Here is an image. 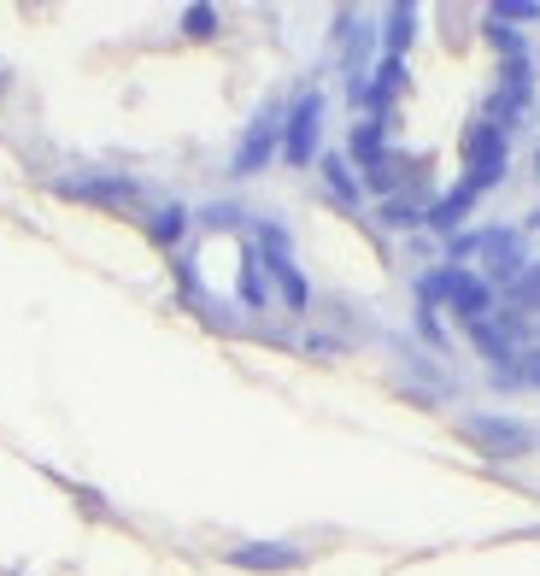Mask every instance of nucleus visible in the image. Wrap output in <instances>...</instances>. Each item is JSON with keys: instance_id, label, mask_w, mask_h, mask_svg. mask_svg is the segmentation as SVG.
Masks as SVG:
<instances>
[{"instance_id": "5", "label": "nucleus", "mask_w": 540, "mask_h": 576, "mask_svg": "<svg viewBox=\"0 0 540 576\" xmlns=\"http://www.w3.org/2000/svg\"><path fill=\"white\" fill-rule=\"evenodd\" d=\"M500 177H506V136L493 130L488 118H476L464 130V177L459 182H470L476 195H488Z\"/></svg>"}, {"instance_id": "16", "label": "nucleus", "mask_w": 540, "mask_h": 576, "mask_svg": "<svg viewBox=\"0 0 540 576\" xmlns=\"http://www.w3.org/2000/svg\"><path fill=\"white\" fill-rule=\"evenodd\" d=\"M377 218H382V224H393V230H406V224H423V218H429V206H423L418 195H388Z\"/></svg>"}, {"instance_id": "1", "label": "nucleus", "mask_w": 540, "mask_h": 576, "mask_svg": "<svg viewBox=\"0 0 540 576\" xmlns=\"http://www.w3.org/2000/svg\"><path fill=\"white\" fill-rule=\"evenodd\" d=\"M418 300H423V312H429L434 300H447L464 324H482V318L500 312V306H493V282L476 277V271H464V265H441V271H429L418 282Z\"/></svg>"}, {"instance_id": "11", "label": "nucleus", "mask_w": 540, "mask_h": 576, "mask_svg": "<svg viewBox=\"0 0 540 576\" xmlns=\"http://www.w3.org/2000/svg\"><path fill=\"white\" fill-rule=\"evenodd\" d=\"M500 312H506L517 329H523V324L540 312V259H529V265H523V277L511 282V306H500Z\"/></svg>"}, {"instance_id": "7", "label": "nucleus", "mask_w": 540, "mask_h": 576, "mask_svg": "<svg viewBox=\"0 0 540 576\" xmlns=\"http://www.w3.org/2000/svg\"><path fill=\"white\" fill-rule=\"evenodd\" d=\"M318 130H323V100L300 95L294 112L282 118V159L288 165H311V159H318Z\"/></svg>"}, {"instance_id": "10", "label": "nucleus", "mask_w": 540, "mask_h": 576, "mask_svg": "<svg viewBox=\"0 0 540 576\" xmlns=\"http://www.w3.org/2000/svg\"><path fill=\"white\" fill-rule=\"evenodd\" d=\"M236 570H294L300 565V547H282V542H253V547H236L230 553Z\"/></svg>"}, {"instance_id": "6", "label": "nucleus", "mask_w": 540, "mask_h": 576, "mask_svg": "<svg viewBox=\"0 0 540 576\" xmlns=\"http://www.w3.org/2000/svg\"><path fill=\"white\" fill-rule=\"evenodd\" d=\"M253 230H259V241H264V254H259L264 277L282 288L288 312H306V306H311V288H306V277H300V265L288 259V236H282V224H253Z\"/></svg>"}, {"instance_id": "19", "label": "nucleus", "mask_w": 540, "mask_h": 576, "mask_svg": "<svg viewBox=\"0 0 540 576\" xmlns=\"http://www.w3.org/2000/svg\"><path fill=\"white\" fill-rule=\"evenodd\" d=\"M534 177H540V153H534Z\"/></svg>"}, {"instance_id": "15", "label": "nucleus", "mask_w": 540, "mask_h": 576, "mask_svg": "<svg viewBox=\"0 0 540 576\" xmlns=\"http://www.w3.org/2000/svg\"><path fill=\"white\" fill-rule=\"evenodd\" d=\"M182 230H189V212H182V206H153V218H148V236H153L159 247L182 241Z\"/></svg>"}, {"instance_id": "13", "label": "nucleus", "mask_w": 540, "mask_h": 576, "mask_svg": "<svg viewBox=\"0 0 540 576\" xmlns=\"http://www.w3.org/2000/svg\"><path fill=\"white\" fill-rule=\"evenodd\" d=\"M323 182H329V195H336L341 206H359L364 200V182L352 177V159L347 153H329L323 159Z\"/></svg>"}, {"instance_id": "18", "label": "nucleus", "mask_w": 540, "mask_h": 576, "mask_svg": "<svg viewBox=\"0 0 540 576\" xmlns=\"http://www.w3.org/2000/svg\"><path fill=\"white\" fill-rule=\"evenodd\" d=\"M206 224H212V230H230V224H241V206H206Z\"/></svg>"}, {"instance_id": "4", "label": "nucleus", "mask_w": 540, "mask_h": 576, "mask_svg": "<svg viewBox=\"0 0 540 576\" xmlns=\"http://www.w3.org/2000/svg\"><path fill=\"white\" fill-rule=\"evenodd\" d=\"M464 441L482 453V459H523L534 447V429L517 424V418H500V411H476V418H464Z\"/></svg>"}, {"instance_id": "9", "label": "nucleus", "mask_w": 540, "mask_h": 576, "mask_svg": "<svg viewBox=\"0 0 540 576\" xmlns=\"http://www.w3.org/2000/svg\"><path fill=\"white\" fill-rule=\"evenodd\" d=\"M59 195H71V200H94V206H130L136 189L123 177H66L59 182Z\"/></svg>"}, {"instance_id": "8", "label": "nucleus", "mask_w": 540, "mask_h": 576, "mask_svg": "<svg viewBox=\"0 0 540 576\" xmlns=\"http://www.w3.org/2000/svg\"><path fill=\"white\" fill-rule=\"evenodd\" d=\"M277 141H282V118H277V112H259V118H253V130L241 136V148H236V165H230V171H236V177L264 171V159L277 153Z\"/></svg>"}, {"instance_id": "12", "label": "nucleus", "mask_w": 540, "mask_h": 576, "mask_svg": "<svg viewBox=\"0 0 540 576\" xmlns=\"http://www.w3.org/2000/svg\"><path fill=\"white\" fill-rule=\"evenodd\" d=\"M406 89V59H382L377 66V82H364V100L359 107H370V118H382L388 112V100Z\"/></svg>"}, {"instance_id": "3", "label": "nucleus", "mask_w": 540, "mask_h": 576, "mask_svg": "<svg viewBox=\"0 0 540 576\" xmlns=\"http://www.w3.org/2000/svg\"><path fill=\"white\" fill-rule=\"evenodd\" d=\"M534 112V66H529V53L523 59H506V71H500V89L488 95V107L482 118L493 123V130H511V123H523Z\"/></svg>"}, {"instance_id": "2", "label": "nucleus", "mask_w": 540, "mask_h": 576, "mask_svg": "<svg viewBox=\"0 0 540 576\" xmlns=\"http://www.w3.org/2000/svg\"><path fill=\"white\" fill-rule=\"evenodd\" d=\"M452 259H482L488 265V277H500V282H517L523 277V236L517 230H476V236H459L452 241Z\"/></svg>"}, {"instance_id": "17", "label": "nucleus", "mask_w": 540, "mask_h": 576, "mask_svg": "<svg viewBox=\"0 0 540 576\" xmlns=\"http://www.w3.org/2000/svg\"><path fill=\"white\" fill-rule=\"evenodd\" d=\"M182 30H189L194 41H206V36L218 30V12L212 7H189V12H182Z\"/></svg>"}, {"instance_id": "14", "label": "nucleus", "mask_w": 540, "mask_h": 576, "mask_svg": "<svg viewBox=\"0 0 540 576\" xmlns=\"http://www.w3.org/2000/svg\"><path fill=\"white\" fill-rule=\"evenodd\" d=\"M411 36H418V12H411V7H393L388 24H382V48H388V59H400V53L411 48Z\"/></svg>"}]
</instances>
